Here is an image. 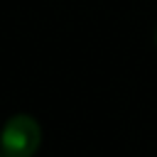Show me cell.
<instances>
[{
	"instance_id": "cell-1",
	"label": "cell",
	"mask_w": 157,
	"mask_h": 157,
	"mask_svg": "<svg viewBox=\"0 0 157 157\" xmlns=\"http://www.w3.org/2000/svg\"><path fill=\"white\" fill-rule=\"evenodd\" d=\"M39 145H42V128L27 113L12 115L0 132V150L5 157H34Z\"/></svg>"
},
{
	"instance_id": "cell-2",
	"label": "cell",
	"mask_w": 157,
	"mask_h": 157,
	"mask_svg": "<svg viewBox=\"0 0 157 157\" xmlns=\"http://www.w3.org/2000/svg\"><path fill=\"white\" fill-rule=\"evenodd\" d=\"M155 47H157V27H155Z\"/></svg>"
},
{
	"instance_id": "cell-3",
	"label": "cell",
	"mask_w": 157,
	"mask_h": 157,
	"mask_svg": "<svg viewBox=\"0 0 157 157\" xmlns=\"http://www.w3.org/2000/svg\"><path fill=\"white\" fill-rule=\"evenodd\" d=\"M0 157H5V155H2V150H0Z\"/></svg>"
}]
</instances>
